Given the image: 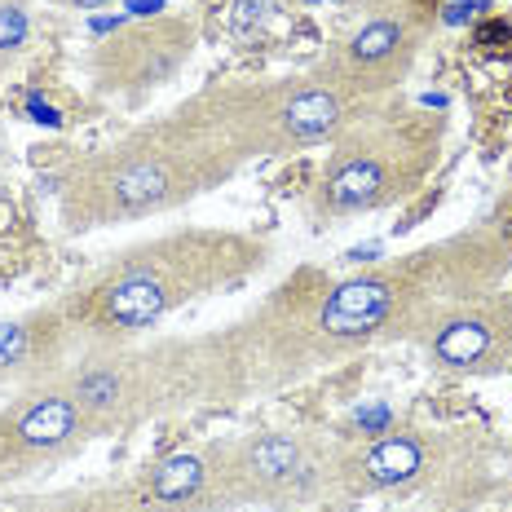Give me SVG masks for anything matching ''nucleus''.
<instances>
[{"label": "nucleus", "instance_id": "nucleus-1", "mask_svg": "<svg viewBox=\"0 0 512 512\" xmlns=\"http://www.w3.org/2000/svg\"><path fill=\"white\" fill-rule=\"evenodd\" d=\"M239 477L248 482V490L292 504L318 486V464L305 455V442L296 433H265L243 446Z\"/></svg>", "mask_w": 512, "mask_h": 512}, {"label": "nucleus", "instance_id": "nucleus-2", "mask_svg": "<svg viewBox=\"0 0 512 512\" xmlns=\"http://www.w3.org/2000/svg\"><path fill=\"white\" fill-rule=\"evenodd\" d=\"M393 305H398V283L384 274H362V279H345L327 292L323 309H318V332L327 340H367L389 323Z\"/></svg>", "mask_w": 512, "mask_h": 512}, {"label": "nucleus", "instance_id": "nucleus-3", "mask_svg": "<svg viewBox=\"0 0 512 512\" xmlns=\"http://www.w3.org/2000/svg\"><path fill=\"white\" fill-rule=\"evenodd\" d=\"M173 283L151 265H128V270L102 292V318L115 332H142L173 309Z\"/></svg>", "mask_w": 512, "mask_h": 512}, {"label": "nucleus", "instance_id": "nucleus-4", "mask_svg": "<svg viewBox=\"0 0 512 512\" xmlns=\"http://www.w3.org/2000/svg\"><path fill=\"white\" fill-rule=\"evenodd\" d=\"M429 464V451L415 433H389L376 437L367 451L354 460V477L362 490H393V486H407L424 473Z\"/></svg>", "mask_w": 512, "mask_h": 512}, {"label": "nucleus", "instance_id": "nucleus-5", "mask_svg": "<svg viewBox=\"0 0 512 512\" xmlns=\"http://www.w3.org/2000/svg\"><path fill=\"white\" fill-rule=\"evenodd\" d=\"M84 429V411L71 393H49L36 398L31 407L18 415L14 424V442L23 451H62L67 442H76V433Z\"/></svg>", "mask_w": 512, "mask_h": 512}, {"label": "nucleus", "instance_id": "nucleus-6", "mask_svg": "<svg viewBox=\"0 0 512 512\" xmlns=\"http://www.w3.org/2000/svg\"><path fill=\"white\" fill-rule=\"evenodd\" d=\"M495 318L486 314H455L437 327L433 336V358L451 371H468L477 362H486L495 354Z\"/></svg>", "mask_w": 512, "mask_h": 512}, {"label": "nucleus", "instance_id": "nucleus-7", "mask_svg": "<svg viewBox=\"0 0 512 512\" xmlns=\"http://www.w3.org/2000/svg\"><path fill=\"white\" fill-rule=\"evenodd\" d=\"M340 115H345V106L332 89H301L279 111V128L292 142H318L340 124Z\"/></svg>", "mask_w": 512, "mask_h": 512}, {"label": "nucleus", "instance_id": "nucleus-8", "mask_svg": "<svg viewBox=\"0 0 512 512\" xmlns=\"http://www.w3.org/2000/svg\"><path fill=\"white\" fill-rule=\"evenodd\" d=\"M168 195H173V177H168V168L159 159H133L111 177V199L120 212L159 208Z\"/></svg>", "mask_w": 512, "mask_h": 512}, {"label": "nucleus", "instance_id": "nucleus-9", "mask_svg": "<svg viewBox=\"0 0 512 512\" xmlns=\"http://www.w3.org/2000/svg\"><path fill=\"white\" fill-rule=\"evenodd\" d=\"M204 486H208V464L199 455H168L164 464H155L151 482H146V499L164 508H181L204 495Z\"/></svg>", "mask_w": 512, "mask_h": 512}, {"label": "nucleus", "instance_id": "nucleus-10", "mask_svg": "<svg viewBox=\"0 0 512 512\" xmlns=\"http://www.w3.org/2000/svg\"><path fill=\"white\" fill-rule=\"evenodd\" d=\"M384 195V168L376 159H349L327 177V204L332 208H371Z\"/></svg>", "mask_w": 512, "mask_h": 512}, {"label": "nucleus", "instance_id": "nucleus-11", "mask_svg": "<svg viewBox=\"0 0 512 512\" xmlns=\"http://www.w3.org/2000/svg\"><path fill=\"white\" fill-rule=\"evenodd\" d=\"M71 398L80 402L84 415H102V411H115L124 402V371L120 367H84L76 376V389H71Z\"/></svg>", "mask_w": 512, "mask_h": 512}, {"label": "nucleus", "instance_id": "nucleus-12", "mask_svg": "<svg viewBox=\"0 0 512 512\" xmlns=\"http://www.w3.org/2000/svg\"><path fill=\"white\" fill-rule=\"evenodd\" d=\"M398 49H402V27L389 23V18L367 23L354 40H349V58H354L358 67H380V62H389Z\"/></svg>", "mask_w": 512, "mask_h": 512}, {"label": "nucleus", "instance_id": "nucleus-13", "mask_svg": "<svg viewBox=\"0 0 512 512\" xmlns=\"http://www.w3.org/2000/svg\"><path fill=\"white\" fill-rule=\"evenodd\" d=\"M31 354V327L23 323H0V371L18 367Z\"/></svg>", "mask_w": 512, "mask_h": 512}, {"label": "nucleus", "instance_id": "nucleus-14", "mask_svg": "<svg viewBox=\"0 0 512 512\" xmlns=\"http://www.w3.org/2000/svg\"><path fill=\"white\" fill-rule=\"evenodd\" d=\"M27 9L23 5H0V53H14L27 45Z\"/></svg>", "mask_w": 512, "mask_h": 512}, {"label": "nucleus", "instance_id": "nucleus-15", "mask_svg": "<svg viewBox=\"0 0 512 512\" xmlns=\"http://www.w3.org/2000/svg\"><path fill=\"white\" fill-rule=\"evenodd\" d=\"M358 420H362V429H376V433H384V424H389V411H384V407H371V411H362Z\"/></svg>", "mask_w": 512, "mask_h": 512}, {"label": "nucleus", "instance_id": "nucleus-16", "mask_svg": "<svg viewBox=\"0 0 512 512\" xmlns=\"http://www.w3.org/2000/svg\"><path fill=\"white\" fill-rule=\"evenodd\" d=\"M512 31L504 27V23H486L482 31H477V45H490V40H508Z\"/></svg>", "mask_w": 512, "mask_h": 512}, {"label": "nucleus", "instance_id": "nucleus-17", "mask_svg": "<svg viewBox=\"0 0 512 512\" xmlns=\"http://www.w3.org/2000/svg\"><path fill=\"white\" fill-rule=\"evenodd\" d=\"M80 9H93V5H106V0H76Z\"/></svg>", "mask_w": 512, "mask_h": 512}]
</instances>
